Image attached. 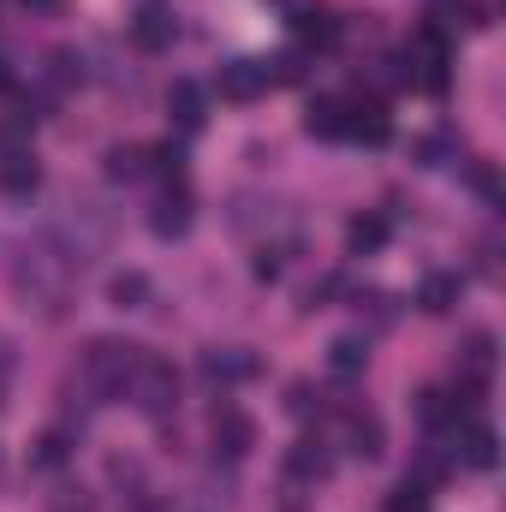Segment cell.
<instances>
[{"mask_svg":"<svg viewBox=\"0 0 506 512\" xmlns=\"http://www.w3.org/2000/svg\"><path fill=\"white\" fill-rule=\"evenodd\" d=\"M346 447H352L358 459H381V447H387V429H381L376 411H346Z\"/></svg>","mask_w":506,"mask_h":512,"instance_id":"obj_12","label":"cell"},{"mask_svg":"<svg viewBox=\"0 0 506 512\" xmlns=\"http://www.w3.org/2000/svg\"><path fill=\"white\" fill-rule=\"evenodd\" d=\"M66 453H72V435H66V429H48V435L36 441V465H42V471L66 465Z\"/></svg>","mask_w":506,"mask_h":512,"instance_id":"obj_25","label":"cell"},{"mask_svg":"<svg viewBox=\"0 0 506 512\" xmlns=\"http://www.w3.org/2000/svg\"><path fill=\"white\" fill-rule=\"evenodd\" d=\"M72 268H78L72 245H60V233H42L36 245H24V251H18L12 286H18V298H30L42 316H54V310H60V298H66V286H72Z\"/></svg>","mask_w":506,"mask_h":512,"instance_id":"obj_1","label":"cell"},{"mask_svg":"<svg viewBox=\"0 0 506 512\" xmlns=\"http://www.w3.org/2000/svg\"><path fill=\"white\" fill-rule=\"evenodd\" d=\"M167 114L179 120V131H197L203 120H209V102H203V90H197L191 78H179V84L167 90Z\"/></svg>","mask_w":506,"mask_h":512,"instance_id":"obj_14","label":"cell"},{"mask_svg":"<svg viewBox=\"0 0 506 512\" xmlns=\"http://www.w3.org/2000/svg\"><path fill=\"white\" fill-rule=\"evenodd\" d=\"M387 245V215H358L352 227H346V251L352 256H370Z\"/></svg>","mask_w":506,"mask_h":512,"instance_id":"obj_18","label":"cell"},{"mask_svg":"<svg viewBox=\"0 0 506 512\" xmlns=\"http://www.w3.org/2000/svg\"><path fill=\"white\" fill-rule=\"evenodd\" d=\"M495 376V334H471L459 352V393H477Z\"/></svg>","mask_w":506,"mask_h":512,"instance_id":"obj_6","label":"cell"},{"mask_svg":"<svg viewBox=\"0 0 506 512\" xmlns=\"http://www.w3.org/2000/svg\"><path fill=\"white\" fill-rule=\"evenodd\" d=\"M126 399L143 411V417H167V411H173V399H179V370H173L167 358L143 352V364H137V376H131Z\"/></svg>","mask_w":506,"mask_h":512,"instance_id":"obj_4","label":"cell"},{"mask_svg":"<svg viewBox=\"0 0 506 512\" xmlns=\"http://www.w3.org/2000/svg\"><path fill=\"white\" fill-rule=\"evenodd\" d=\"M447 60H453L447 30H441V24H423V30L411 36V48H405V78H417L429 96H441V90H447Z\"/></svg>","mask_w":506,"mask_h":512,"instance_id":"obj_3","label":"cell"},{"mask_svg":"<svg viewBox=\"0 0 506 512\" xmlns=\"http://www.w3.org/2000/svg\"><path fill=\"white\" fill-rule=\"evenodd\" d=\"M209 441H215L221 459H245V453L256 447V423L239 411V405H215V417H209Z\"/></svg>","mask_w":506,"mask_h":512,"instance_id":"obj_5","label":"cell"},{"mask_svg":"<svg viewBox=\"0 0 506 512\" xmlns=\"http://www.w3.org/2000/svg\"><path fill=\"white\" fill-rule=\"evenodd\" d=\"M24 6H42V12H54V6H60V0H24Z\"/></svg>","mask_w":506,"mask_h":512,"instance_id":"obj_29","label":"cell"},{"mask_svg":"<svg viewBox=\"0 0 506 512\" xmlns=\"http://www.w3.org/2000/svg\"><path fill=\"white\" fill-rule=\"evenodd\" d=\"M256 364L245 358V352H203V376L209 382H245Z\"/></svg>","mask_w":506,"mask_h":512,"instance_id":"obj_19","label":"cell"},{"mask_svg":"<svg viewBox=\"0 0 506 512\" xmlns=\"http://www.w3.org/2000/svg\"><path fill=\"white\" fill-rule=\"evenodd\" d=\"M268 90V66L262 60H227L221 66V96L227 102H256Z\"/></svg>","mask_w":506,"mask_h":512,"instance_id":"obj_8","label":"cell"},{"mask_svg":"<svg viewBox=\"0 0 506 512\" xmlns=\"http://www.w3.org/2000/svg\"><path fill=\"white\" fill-rule=\"evenodd\" d=\"M346 114H352L346 96H316V102L304 108V131H310V137H346Z\"/></svg>","mask_w":506,"mask_h":512,"instance_id":"obj_11","label":"cell"},{"mask_svg":"<svg viewBox=\"0 0 506 512\" xmlns=\"http://www.w3.org/2000/svg\"><path fill=\"white\" fill-rule=\"evenodd\" d=\"M0 84H12V72H6V60H0Z\"/></svg>","mask_w":506,"mask_h":512,"instance_id":"obj_30","label":"cell"},{"mask_svg":"<svg viewBox=\"0 0 506 512\" xmlns=\"http://www.w3.org/2000/svg\"><path fill=\"white\" fill-rule=\"evenodd\" d=\"M137 364H143V346H131V340H90V352H84V370H78V393H84L90 405L126 399V387H131V376H137Z\"/></svg>","mask_w":506,"mask_h":512,"instance_id":"obj_2","label":"cell"},{"mask_svg":"<svg viewBox=\"0 0 506 512\" xmlns=\"http://www.w3.org/2000/svg\"><path fill=\"white\" fill-rule=\"evenodd\" d=\"M114 304H120V310H143V304H149V274H137V268L114 274Z\"/></svg>","mask_w":506,"mask_h":512,"instance_id":"obj_23","label":"cell"},{"mask_svg":"<svg viewBox=\"0 0 506 512\" xmlns=\"http://www.w3.org/2000/svg\"><path fill=\"white\" fill-rule=\"evenodd\" d=\"M328 364H334V376H358L370 364V346L364 340H334L328 346Z\"/></svg>","mask_w":506,"mask_h":512,"instance_id":"obj_22","label":"cell"},{"mask_svg":"<svg viewBox=\"0 0 506 512\" xmlns=\"http://www.w3.org/2000/svg\"><path fill=\"white\" fill-rule=\"evenodd\" d=\"M149 227H155L161 239H179V233L191 227V191H185V179H179V185H167V197L155 203V215H149Z\"/></svg>","mask_w":506,"mask_h":512,"instance_id":"obj_10","label":"cell"},{"mask_svg":"<svg viewBox=\"0 0 506 512\" xmlns=\"http://www.w3.org/2000/svg\"><path fill=\"white\" fill-rule=\"evenodd\" d=\"M328 471H334V453H328V441H316V435H304V441L286 453V477H292V483H328Z\"/></svg>","mask_w":506,"mask_h":512,"instance_id":"obj_7","label":"cell"},{"mask_svg":"<svg viewBox=\"0 0 506 512\" xmlns=\"http://www.w3.org/2000/svg\"><path fill=\"white\" fill-rule=\"evenodd\" d=\"M459 447H465V465H477V471H489L495 465V429H483V423H471L465 435H453Z\"/></svg>","mask_w":506,"mask_h":512,"instance_id":"obj_20","label":"cell"},{"mask_svg":"<svg viewBox=\"0 0 506 512\" xmlns=\"http://www.w3.org/2000/svg\"><path fill=\"white\" fill-rule=\"evenodd\" d=\"M459 292H465V280H459V274H447V268H435V274H423L417 304H423L429 316H447V310L459 304Z\"/></svg>","mask_w":506,"mask_h":512,"instance_id":"obj_13","label":"cell"},{"mask_svg":"<svg viewBox=\"0 0 506 512\" xmlns=\"http://www.w3.org/2000/svg\"><path fill=\"white\" fill-rule=\"evenodd\" d=\"M36 185H42L36 155H30V149H0V191H6V197H30Z\"/></svg>","mask_w":506,"mask_h":512,"instance_id":"obj_9","label":"cell"},{"mask_svg":"<svg viewBox=\"0 0 506 512\" xmlns=\"http://www.w3.org/2000/svg\"><path fill=\"white\" fill-rule=\"evenodd\" d=\"M381 512H429V483H417V477L393 483V495H387V507Z\"/></svg>","mask_w":506,"mask_h":512,"instance_id":"obj_24","label":"cell"},{"mask_svg":"<svg viewBox=\"0 0 506 512\" xmlns=\"http://www.w3.org/2000/svg\"><path fill=\"white\" fill-rule=\"evenodd\" d=\"M346 137L387 143V108H381V102H352V114H346Z\"/></svg>","mask_w":506,"mask_h":512,"instance_id":"obj_17","label":"cell"},{"mask_svg":"<svg viewBox=\"0 0 506 512\" xmlns=\"http://www.w3.org/2000/svg\"><path fill=\"white\" fill-rule=\"evenodd\" d=\"M131 36H137V48H149V54H155V48H167V42H173V18H167L161 6H143V12L131 18Z\"/></svg>","mask_w":506,"mask_h":512,"instance_id":"obj_16","label":"cell"},{"mask_svg":"<svg viewBox=\"0 0 506 512\" xmlns=\"http://www.w3.org/2000/svg\"><path fill=\"white\" fill-rule=\"evenodd\" d=\"M6 382H12V346H0V405H6Z\"/></svg>","mask_w":506,"mask_h":512,"instance_id":"obj_28","label":"cell"},{"mask_svg":"<svg viewBox=\"0 0 506 512\" xmlns=\"http://www.w3.org/2000/svg\"><path fill=\"white\" fill-rule=\"evenodd\" d=\"M292 30H298V42H310V48H328V42L340 36V18H334L328 6H298Z\"/></svg>","mask_w":506,"mask_h":512,"instance_id":"obj_15","label":"cell"},{"mask_svg":"<svg viewBox=\"0 0 506 512\" xmlns=\"http://www.w3.org/2000/svg\"><path fill=\"white\" fill-rule=\"evenodd\" d=\"M108 173H114V179H143V173H149V149L114 143V149H108Z\"/></svg>","mask_w":506,"mask_h":512,"instance_id":"obj_21","label":"cell"},{"mask_svg":"<svg viewBox=\"0 0 506 512\" xmlns=\"http://www.w3.org/2000/svg\"><path fill=\"white\" fill-rule=\"evenodd\" d=\"M54 512H96V501H90L84 489H60V501H54Z\"/></svg>","mask_w":506,"mask_h":512,"instance_id":"obj_27","label":"cell"},{"mask_svg":"<svg viewBox=\"0 0 506 512\" xmlns=\"http://www.w3.org/2000/svg\"><path fill=\"white\" fill-rule=\"evenodd\" d=\"M286 405H292V417H310V411H322V393L310 382H298L292 393H286Z\"/></svg>","mask_w":506,"mask_h":512,"instance_id":"obj_26","label":"cell"}]
</instances>
